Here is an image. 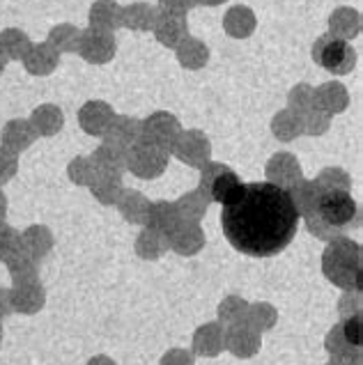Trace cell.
<instances>
[{"label":"cell","instance_id":"2","mask_svg":"<svg viewBox=\"0 0 363 365\" xmlns=\"http://www.w3.org/2000/svg\"><path fill=\"white\" fill-rule=\"evenodd\" d=\"M313 60L331 74L345 76L357 65V51L352 48L349 41H343L327 33L313 44Z\"/></svg>","mask_w":363,"mask_h":365},{"label":"cell","instance_id":"16","mask_svg":"<svg viewBox=\"0 0 363 365\" xmlns=\"http://www.w3.org/2000/svg\"><path fill=\"white\" fill-rule=\"evenodd\" d=\"M345 338L347 342H352V345H361V317H352L345 322Z\"/></svg>","mask_w":363,"mask_h":365},{"label":"cell","instance_id":"10","mask_svg":"<svg viewBox=\"0 0 363 365\" xmlns=\"http://www.w3.org/2000/svg\"><path fill=\"white\" fill-rule=\"evenodd\" d=\"M159 9L150 5V3H133L122 7V26L138 30V33H148L154 28V21H157Z\"/></svg>","mask_w":363,"mask_h":365},{"label":"cell","instance_id":"14","mask_svg":"<svg viewBox=\"0 0 363 365\" xmlns=\"http://www.w3.org/2000/svg\"><path fill=\"white\" fill-rule=\"evenodd\" d=\"M26 48H30V39L26 33L16 28H7L0 33V51L5 53V58H21Z\"/></svg>","mask_w":363,"mask_h":365},{"label":"cell","instance_id":"12","mask_svg":"<svg viewBox=\"0 0 363 365\" xmlns=\"http://www.w3.org/2000/svg\"><path fill=\"white\" fill-rule=\"evenodd\" d=\"M78 41H81V30L71 24H60L48 35V44L56 51H78Z\"/></svg>","mask_w":363,"mask_h":365},{"label":"cell","instance_id":"3","mask_svg":"<svg viewBox=\"0 0 363 365\" xmlns=\"http://www.w3.org/2000/svg\"><path fill=\"white\" fill-rule=\"evenodd\" d=\"M317 214L329 225H347L357 218V202L345 189H327L317 197Z\"/></svg>","mask_w":363,"mask_h":365},{"label":"cell","instance_id":"13","mask_svg":"<svg viewBox=\"0 0 363 365\" xmlns=\"http://www.w3.org/2000/svg\"><path fill=\"white\" fill-rule=\"evenodd\" d=\"M178 58H180V62L184 67L189 65L191 69H195V67H200L203 62H207V58H210V51H207V46L203 44L200 39L186 37L178 46Z\"/></svg>","mask_w":363,"mask_h":365},{"label":"cell","instance_id":"15","mask_svg":"<svg viewBox=\"0 0 363 365\" xmlns=\"http://www.w3.org/2000/svg\"><path fill=\"white\" fill-rule=\"evenodd\" d=\"M195 7V0H159V12H168V14H178L186 16V12H191Z\"/></svg>","mask_w":363,"mask_h":365},{"label":"cell","instance_id":"4","mask_svg":"<svg viewBox=\"0 0 363 365\" xmlns=\"http://www.w3.org/2000/svg\"><path fill=\"white\" fill-rule=\"evenodd\" d=\"M203 186L210 191L212 200L227 205L237 193H240L242 182H240V177H237V173H232L227 165L212 163L203 170Z\"/></svg>","mask_w":363,"mask_h":365},{"label":"cell","instance_id":"5","mask_svg":"<svg viewBox=\"0 0 363 365\" xmlns=\"http://www.w3.org/2000/svg\"><path fill=\"white\" fill-rule=\"evenodd\" d=\"M78 53L90 62H106L116 56V37L111 33H99V30L88 28L81 33Z\"/></svg>","mask_w":363,"mask_h":365},{"label":"cell","instance_id":"17","mask_svg":"<svg viewBox=\"0 0 363 365\" xmlns=\"http://www.w3.org/2000/svg\"><path fill=\"white\" fill-rule=\"evenodd\" d=\"M225 0H195V5H207V7H216V5H223Z\"/></svg>","mask_w":363,"mask_h":365},{"label":"cell","instance_id":"8","mask_svg":"<svg viewBox=\"0 0 363 365\" xmlns=\"http://www.w3.org/2000/svg\"><path fill=\"white\" fill-rule=\"evenodd\" d=\"M361 33V14L354 7H338L329 16V35L343 41L359 37Z\"/></svg>","mask_w":363,"mask_h":365},{"label":"cell","instance_id":"18","mask_svg":"<svg viewBox=\"0 0 363 365\" xmlns=\"http://www.w3.org/2000/svg\"><path fill=\"white\" fill-rule=\"evenodd\" d=\"M3 65H5V58H0V69H3Z\"/></svg>","mask_w":363,"mask_h":365},{"label":"cell","instance_id":"1","mask_svg":"<svg viewBox=\"0 0 363 365\" xmlns=\"http://www.w3.org/2000/svg\"><path fill=\"white\" fill-rule=\"evenodd\" d=\"M299 207L283 186L272 182L242 184L221 212L227 242L244 255L272 257L292 242L299 230Z\"/></svg>","mask_w":363,"mask_h":365},{"label":"cell","instance_id":"9","mask_svg":"<svg viewBox=\"0 0 363 365\" xmlns=\"http://www.w3.org/2000/svg\"><path fill=\"white\" fill-rule=\"evenodd\" d=\"M255 24H257V19L253 14V9L246 7V5H235L223 14V30L230 37H237V39H244L248 35H253Z\"/></svg>","mask_w":363,"mask_h":365},{"label":"cell","instance_id":"7","mask_svg":"<svg viewBox=\"0 0 363 365\" xmlns=\"http://www.w3.org/2000/svg\"><path fill=\"white\" fill-rule=\"evenodd\" d=\"M90 28L99 30V33H111L122 26V5L116 0H97L90 7Z\"/></svg>","mask_w":363,"mask_h":365},{"label":"cell","instance_id":"11","mask_svg":"<svg viewBox=\"0 0 363 365\" xmlns=\"http://www.w3.org/2000/svg\"><path fill=\"white\" fill-rule=\"evenodd\" d=\"M26 62H28L30 71H35V74H46V71L56 67L58 53H56V48H51L48 41L46 44H35V46H30Z\"/></svg>","mask_w":363,"mask_h":365},{"label":"cell","instance_id":"6","mask_svg":"<svg viewBox=\"0 0 363 365\" xmlns=\"http://www.w3.org/2000/svg\"><path fill=\"white\" fill-rule=\"evenodd\" d=\"M154 35L161 41L163 46L168 48H178L182 41L189 37V24H186V16L178 14H168V12H159L157 21H154Z\"/></svg>","mask_w":363,"mask_h":365}]
</instances>
